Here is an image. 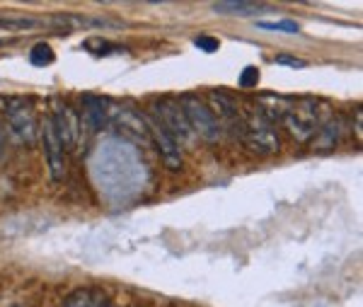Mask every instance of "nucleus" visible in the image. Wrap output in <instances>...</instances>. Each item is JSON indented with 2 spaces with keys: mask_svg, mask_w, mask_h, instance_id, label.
I'll list each match as a JSON object with an SVG mask.
<instances>
[{
  "mask_svg": "<svg viewBox=\"0 0 363 307\" xmlns=\"http://www.w3.org/2000/svg\"><path fill=\"white\" fill-rule=\"evenodd\" d=\"M330 116H332L330 109H327L320 100L303 97V100L293 102L291 112L286 114L283 124H286V128L291 131L293 138L300 140V143H308V140H313V136L320 131V126Z\"/></svg>",
  "mask_w": 363,
  "mask_h": 307,
  "instance_id": "1",
  "label": "nucleus"
},
{
  "mask_svg": "<svg viewBox=\"0 0 363 307\" xmlns=\"http://www.w3.org/2000/svg\"><path fill=\"white\" fill-rule=\"evenodd\" d=\"M242 116V128L240 138L245 140V145L252 152H262V155H271L279 150V133H276L274 124H269L259 114V109H247Z\"/></svg>",
  "mask_w": 363,
  "mask_h": 307,
  "instance_id": "2",
  "label": "nucleus"
},
{
  "mask_svg": "<svg viewBox=\"0 0 363 307\" xmlns=\"http://www.w3.org/2000/svg\"><path fill=\"white\" fill-rule=\"evenodd\" d=\"M179 107L182 112H184L186 121H189L191 131L198 136V138L208 140V143H215V140H220V121L213 116V112L208 109V104L203 100H198L196 95H184V97L179 100Z\"/></svg>",
  "mask_w": 363,
  "mask_h": 307,
  "instance_id": "3",
  "label": "nucleus"
},
{
  "mask_svg": "<svg viewBox=\"0 0 363 307\" xmlns=\"http://www.w3.org/2000/svg\"><path fill=\"white\" fill-rule=\"evenodd\" d=\"M0 104H3V112L8 116V126L15 138L25 145H32L37 140V119H34L30 109V102L22 97H8L0 100Z\"/></svg>",
  "mask_w": 363,
  "mask_h": 307,
  "instance_id": "4",
  "label": "nucleus"
},
{
  "mask_svg": "<svg viewBox=\"0 0 363 307\" xmlns=\"http://www.w3.org/2000/svg\"><path fill=\"white\" fill-rule=\"evenodd\" d=\"M153 112H155V119L162 124V128L172 136L174 140L179 143H189L194 131H191L189 121H186L184 112H182L179 102L177 100H169V97H162V100H155L153 102Z\"/></svg>",
  "mask_w": 363,
  "mask_h": 307,
  "instance_id": "5",
  "label": "nucleus"
},
{
  "mask_svg": "<svg viewBox=\"0 0 363 307\" xmlns=\"http://www.w3.org/2000/svg\"><path fill=\"white\" fill-rule=\"evenodd\" d=\"M145 131H148V136L153 138V143L157 145V152H160L162 162H165L167 169H172V172H179L182 169V150L177 145V140L172 138V136L167 133L165 128H162V124L157 121L155 116H145Z\"/></svg>",
  "mask_w": 363,
  "mask_h": 307,
  "instance_id": "6",
  "label": "nucleus"
},
{
  "mask_svg": "<svg viewBox=\"0 0 363 307\" xmlns=\"http://www.w3.org/2000/svg\"><path fill=\"white\" fill-rule=\"evenodd\" d=\"M42 138H44V152H47V164H49L51 179L61 181L66 177V148L61 143L59 133H56L51 116L44 119V124H42Z\"/></svg>",
  "mask_w": 363,
  "mask_h": 307,
  "instance_id": "7",
  "label": "nucleus"
},
{
  "mask_svg": "<svg viewBox=\"0 0 363 307\" xmlns=\"http://www.w3.org/2000/svg\"><path fill=\"white\" fill-rule=\"evenodd\" d=\"M51 121H54V128H56V133H59V138L66 150H73V148L78 145V136H81V126H83L78 112L73 109V107L64 104L54 116H51Z\"/></svg>",
  "mask_w": 363,
  "mask_h": 307,
  "instance_id": "8",
  "label": "nucleus"
},
{
  "mask_svg": "<svg viewBox=\"0 0 363 307\" xmlns=\"http://www.w3.org/2000/svg\"><path fill=\"white\" fill-rule=\"evenodd\" d=\"M293 102H296V100L286 97V95L266 92V95H259V97H257V109L266 119V121L274 124V121H283V119H286V114L291 112Z\"/></svg>",
  "mask_w": 363,
  "mask_h": 307,
  "instance_id": "9",
  "label": "nucleus"
},
{
  "mask_svg": "<svg viewBox=\"0 0 363 307\" xmlns=\"http://www.w3.org/2000/svg\"><path fill=\"white\" fill-rule=\"evenodd\" d=\"M342 133H344V121L339 116H330L313 136V148L315 150H334V145L339 143Z\"/></svg>",
  "mask_w": 363,
  "mask_h": 307,
  "instance_id": "10",
  "label": "nucleus"
},
{
  "mask_svg": "<svg viewBox=\"0 0 363 307\" xmlns=\"http://www.w3.org/2000/svg\"><path fill=\"white\" fill-rule=\"evenodd\" d=\"M64 307H109L107 298L100 291H90V288H81L73 291L64 300Z\"/></svg>",
  "mask_w": 363,
  "mask_h": 307,
  "instance_id": "11",
  "label": "nucleus"
},
{
  "mask_svg": "<svg viewBox=\"0 0 363 307\" xmlns=\"http://www.w3.org/2000/svg\"><path fill=\"white\" fill-rule=\"evenodd\" d=\"M211 10L215 15H228V17H252L259 15L264 10V5L259 3H213Z\"/></svg>",
  "mask_w": 363,
  "mask_h": 307,
  "instance_id": "12",
  "label": "nucleus"
},
{
  "mask_svg": "<svg viewBox=\"0 0 363 307\" xmlns=\"http://www.w3.org/2000/svg\"><path fill=\"white\" fill-rule=\"evenodd\" d=\"M42 27L39 20H32V17H0V30L5 32H25V30H37Z\"/></svg>",
  "mask_w": 363,
  "mask_h": 307,
  "instance_id": "13",
  "label": "nucleus"
},
{
  "mask_svg": "<svg viewBox=\"0 0 363 307\" xmlns=\"http://www.w3.org/2000/svg\"><path fill=\"white\" fill-rule=\"evenodd\" d=\"M30 61H32L34 66H39V68H44V66H49V64H54V49H51L47 42L34 44L32 51H30Z\"/></svg>",
  "mask_w": 363,
  "mask_h": 307,
  "instance_id": "14",
  "label": "nucleus"
},
{
  "mask_svg": "<svg viewBox=\"0 0 363 307\" xmlns=\"http://www.w3.org/2000/svg\"><path fill=\"white\" fill-rule=\"evenodd\" d=\"M257 27L269 32H286V34H296L300 32V25L293 20H279V22H257Z\"/></svg>",
  "mask_w": 363,
  "mask_h": 307,
  "instance_id": "15",
  "label": "nucleus"
},
{
  "mask_svg": "<svg viewBox=\"0 0 363 307\" xmlns=\"http://www.w3.org/2000/svg\"><path fill=\"white\" fill-rule=\"evenodd\" d=\"M194 47L201 49L203 54H213V51H218L220 42L215 37H208V34H198V37L194 39Z\"/></svg>",
  "mask_w": 363,
  "mask_h": 307,
  "instance_id": "16",
  "label": "nucleus"
},
{
  "mask_svg": "<svg viewBox=\"0 0 363 307\" xmlns=\"http://www.w3.org/2000/svg\"><path fill=\"white\" fill-rule=\"evenodd\" d=\"M257 83H259V68H254V66H247L245 71L240 73V88H257Z\"/></svg>",
  "mask_w": 363,
  "mask_h": 307,
  "instance_id": "17",
  "label": "nucleus"
},
{
  "mask_svg": "<svg viewBox=\"0 0 363 307\" xmlns=\"http://www.w3.org/2000/svg\"><path fill=\"white\" fill-rule=\"evenodd\" d=\"M276 66H288V68H305V66H308V64H305L303 59H296V56L281 54V56H276Z\"/></svg>",
  "mask_w": 363,
  "mask_h": 307,
  "instance_id": "18",
  "label": "nucleus"
},
{
  "mask_svg": "<svg viewBox=\"0 0 363 307\" xmlns=\"http://www.w3.org/2000/svg\"><path fill=\"white\" fill-rule=\"evenodd\" d=\"M356 136L361 138V112H356Z\"/></svg>",
  "mask_w": 363,
  "mask_h": 307,
  "instance_id": "19",
  "label": "nucleus"
},
{
  "mask_svg": "<svg viewBox=\"0 0 363 307\" xmlns=\"http://www.w3.org/2000/svg\"><path fill=\"white\" fill-rule=\"evenodd\" d=\"M3 140H5V136H3V126H0V155H3Z\"/></svg>",
  "mask_w": 363,
  "mask_h": 307,
  "instance_id": "20",
  "label": "nucleus"
},
{
  "mask_svg": "<svg viewBox=\"0 0 363 307\" xmlns=\"http://www.w3.org/2000/svg\"><path fill=\"white\" fill-rule=\"evenodd\" d=\"M13 307H22V305H13Z\"/></svg>",
  "mask_w": 363,
  "mask_h": 307,
  "instance_id": "21",
  "label": "nucleus"
}]
</instances>
